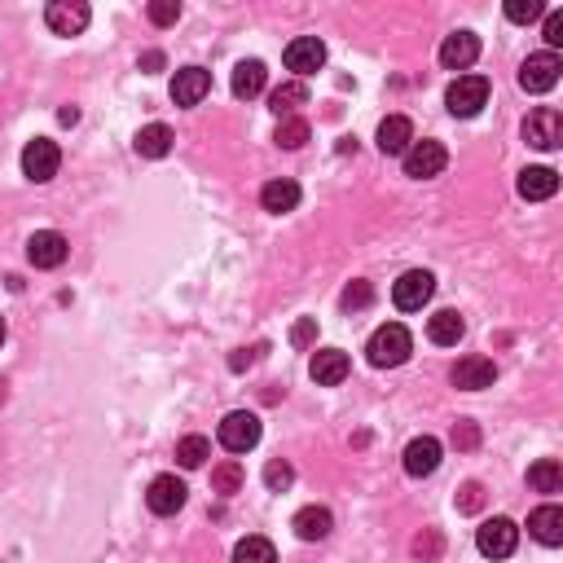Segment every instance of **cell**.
Wrapping results in <instances>:
<instances>
[{
	"label": "cell",
	"mask_w": 563,
	"mask_h": 563,
	"mask_svg": "<svg viewBox=\"0 0 563 563\" xmlns=\"http://www.w3.org/2000/svg\"><path fill=\"white\" fill-rule=\"evenodd\" d=\"M300 106H308V84L304 80H286V84H278L269 93V110L278 119H291Z\"/></svg>",
	"instance_id": "4316f807"
},
{
	"label": "cell",
	"mask_w": 563,
	"mask_h": 563,
	"mask_svg": "<svg viewBox=\"0 0 563 563\" xmlns=\"http://www.w3.org/2000/svg\"><path fill=\"white\" fill-rule=\"evenodd\" d=\"M339 304H344L348 313H361V308H370V304H374V286H370L366 278L348 282V286H344V295H339Z\"/></svg>",
	"instance_id": "d6a6232c"
},
{
	"label": "cell",
	"mask_w": 563,
	"mask_h": 563,
	"mask_svg": "<svg viewBox=\"0 0 563 563\" xmlns=\"http://www.w3.org/2000/svg\"><path fill=\"white\" fill-rule=\"evenodd\" d=\"M5 335H9V326H5V317H0V344H5Z\"/></svg>",
	"instance_id": "f6af8a7d"
},
{
	"label": "cell",
	"mask_w": 563,
	"mask_h": 563,
	"mask_svg": "<svg viewBox=\"0 0 563 563\" xmlns=\"http://www.w3.org/2000/svg\"><path fill=\"white\" fill-rule=\"evenodd\" d=\"M410 352H414V335L401 322H388V326H379L370 335L366 361L374 370H396V366H405V361H410Z\"/></svg>",
	"instance_id": "6da1fadb"
},
{
	"label": "cell",
	"mask_w": 563,
	"mask_h": 563,
	"mask_svg": "<svg viewBox=\"0 0 563 563\" xmlns=\"http://www.w3.org/2000/svg\"><path fill=\"white\" fill-rule=\"evenodd\" d=\"M146 14H150L154 27H172V22L181 18V0H150Z\"/></svg>",
	"instance_id": "d590c367"
},
{
	"label": "cell",
	"mask_w": 563,
	"mask_h": 563,
	"mask_svg": "<svg viewBox=\"0 0 563 563\" xmlns=\"http://www.w3.org/2000/svg\"><path fill=\"white\" fill-rule=\"evenodd\" d=\"M234 563H278V550L269 537H242L234 546Z\"/></svg>",
	"instance_id": "1f68e13d"
},
{
	"label": "cell",
	"mask_w": 563,
	"mask_h": 563,
	"mask_svg": "<svg viewBox=\"0 0 563 563\" xmlns=\"http://www.w3.org/2000/svg\"><path fill=\"white\" fill-rule=\"evenodd\" d=\"M264 84H269V66H264L260 58H242V62L234 66V80H229L234 97H242V102L260 97V93H264Z\"/></svg>",
	"instance_id": "d6986e66"
},
{
	"label": "cell",
	"mask_w": 563,
	"mask_h": 563,
	"mask_svg": "<svg viewBox=\"0 0 563 563\" xmlns=\"http://www.w3.org/2000/svg\"><path fill=\"white\" fill-rule=\"evenodd\" d=\"M159 66H163V53L159 49H150L146 58H141V71H159Z\"/></svg>",
	"instance_id": "7bdbcfd3"
},
{
	"label": "cell",
	"mask_w": 563,
	"mask_h": 563,
	"mask_svg": "<svg viewBox=\"0 0 563 563\" xmlns=\"http://www.w3.org/2000/svg\"><path fill=\"white\" fill-rule=\"evenodd\" d=\"M515 546H520V528L506 515H493V520H484L476 528V550L484 559H511Z\"/></svg>",
	"instance_id": "5b68a950"
},
{
	"label": "cell",
	"mask_w": 563,
	"mask_h": 563,
	"mask_svg": "<svg viewBox=\"0 0 563 563\" xmlns=\"http://www.w3.org/2000/svg\"><path fill=\"white\" fill-rule=\"evenodd\" d=\"M273 141H278L282 150H304L308 141H313V128H308V119H304V115L278 119V132H273Z\"/></svg>",
	"instance_id": "f546056e"
},
{
	"label": "cell",
	"mask_w": 563,
	"mask_h": 563,
	"mask_svg": "<svg viewBox=\"0 0 563 563\" xmlns=\"http://www.w3.org/2000/svg\"><path fill=\"white\" fill-rule=\"evenodd\" d=\"M207 458H212V440L207 436H181L176 440V462H181L185 471H198Z\"/></svg>",
	"instance_id": "4dcf8cb0"
},
{
	"label": "cell",
	"mask_w": 563,
	"mask_h": 563,
	"mask_svg": "<svg viewBox=\"0 0 563 563\" xmlns=\"http://www.w3.org/2000/svg\"><path fill=\"white\" fill-rule=\"evenodd\" d=\"M291 344H295V348L317 344V317H300V322L291 326Z\"/></svg>",
	"instance_id": "f35d334b"
},
{
	"label": "cell",
	"mask_w": 563,
	"mask_h": 563,
	"mask_svg": "<svg viewBox=\"0 0 563 563\" xmlns=\"http://www.w3.org/2000/svg\"><path fill=\"white\" fill-rule=\"evenodd\" d=\"M432 295H436V273H427V269H410L392 282V304L401 313H418Z\"/></svg>",
	"instance_id": "52a82bcc"
},
{
	"label": "cell",
	"mask_w": 563,
	"mask_h": 563,
	"mask_svg": "<svg viewBox=\"0 0 563 563\" xmlns=\"http://www.w3.org/2000/svg\"><path fill=\"white\" fill-rule=\"evenodd\" d=\"M260 352H264V344H256V348H238L234 357H229V370L234 374H242V370H251L260 361Z\"/></svg>",
	"instance_id": "60d3db41"
},
{
	"label": "cell",
	"mask_w": 563,
	"mask_h": 563,
	"mask_svg": "<svg viewBox=\"0 0 563 563\" xmlns=\"http://www.w3.org/2000/svg\"><path fill=\"white\" fill-rule=\"evenodd\" d=\"M185 498H190V489H185V480H176V476H154L150 489H146V506L154 515H176L185 506Z\"/></svg>",
	"instance_id": "e0dca14e"
},
{
	"label": "cell",
	"mask_w": 563,
	"mask_h": 563,
	"mask_svg": "<svg viewBox=\"0 0 563 563\" xmlns=\"http://www.w3.org/2000/svg\"><path fill=\"white\" fill-rule=\"evenodd\" d=\"M44 22L53 36H84V27L93 22V9L84 0H49L44 5Z\"/></svg>",
	"instance_id": "9c48e42d"
},
{
	"label": "cell",
	"mask_w": 563,
	"mask_h": 563,
	"mask_svg": "<svg viewBox=\"0 0 563 563\" xmlns=\"http://www.w3.org/2000/svg\"><path fill=\"white\" fill-rule=\"evenodd\" d=\"M559 71H563V62H559V53H533V58H524L520 66V88L524 93H550V88L559 84Z\"/></svg>",
	"instance_id": "8fae6325"
},
{
	"label": "cell",
	"mask_w": 563,
	"mask_h": 563,
	"mask_svg": "<svg viewBox=\"0 0 563 563\" xmlns=\"http://www.w3.org/2000/svg\"><path fill=\"white\" fill-rule=\"evenodd\" d=\"M212 93V71H203V66H181V71L172 75V102L176 106H198L203 97Z\"/></svg>",
	"instance_id": "5bb4252c"
},
{
	"label": "cell",
	"mask_w": 563,
	"mask_h": 563,
	"mask_svg": "<svg viewBox=\"0 0 563 563\" xmlns=\"http://www.w3.org/2000/svg\"><path fill=\"white\" fill-rule=\"evenodd\" d=\"M462 335H467V322H462L458 308H440V313L427 317V339H432L436 348H454Z\"/></svg>",
	"instance_id": "7402d4cb"
},
{
	"label": "cell",
	"mask_w": 563,
	"mask_h": 563,
	"mask_svg": "<svg viewBox=\"0 0 563 563\" xmlns=\"http://www.w3.org/2000/svg\"><path fill=\"white\" fill-rule=\"evenodd\" d=\"M401 458H405V476H410V480H427V476H436L445 449H440L436 436H414L410 445H405Z\"/></svg>",
	"instance_id": "7c38bea8"
},
{
	"label": "cell",
	"mask_w": 563,
	"mask_h": 563,
	"mask_svg": "<svg viewBox=\"0 0 563 563\" xmlns=\"http://www.w3.org/2000/svg\"><path fill=\"white\" fill-rule=\"evenodd\" d=\"M401 163H405V176H410V181H432V176L449 168V150L432 137H423V141L414 137V146L401 154Z\"/></svg>",
	"instance_id": "277c9868"
},
{
	"label": "cell",
	"mask_w": 563,
	"mask_h": 563,
	"mask_svg": "<svg viewBox=\"0 0 563 563\" xmlns=\"http://www.w3.org/2000/svg\"><path fill=\"white\" fill-rule=\"evenodd\" d=\"M62 168V150H58V141H49V137H31L27 146H22V176L27 181H53Z\"/></svg>",
	"instance_id": "8992f818"
},
{
	"label": "cell",
	"mask_w": 563,
	"mask_h": 563,
	"mask_svg": "<svg viewBox=\"0 0 563 563\" xmlns=\"http://www.w3.org/2000/svg\"><path fill=\"white\" fill-rule=\"evenodd\" d=\"M506 18L520 22V27H528V22L546 18V5H542V0H506Z\"/></svg>",
	"instance_id": "836d02e7"
},
{
	"label": "cell",
	"mask_w": 563,
	"mask_h": 563,
	"mask_svg": "<svg viewBox=\"0 0 563 563\" xmlns=\"http://www.w3.org/2000/svg\"><path fill=\"white\" fill-rule=\"evenodd\" d=\"M484 106H489V80L484 75H458L445 88V110L454 119H476Z\"/></svg>",
	"instance_id": "7a4b0ae2"
},
{
	"label": "cell",
	"mask_w": 563,
	"mask_h": 563,
	"mask_svg": "<svg viewBox=\"0 0 563 563\" xmlns=\"http://www.w3.org/2000/svg\"><path fill=\"white\" fill-rule=\"evenodd\" d=\"M414 146V124L405 115H388L379 124V150L383 154H405Z\"/></svg>",
	"instance_id": "484cf974"
},
{
	"label": "cell",
	"mask_w": 563,
	"mask_h": 563,
	"mask_svg": "<svg viewBox=\"0 0 563 563\" xmlns=\"http://www.w3.org/2000/svg\"><path fill=\"white\" fill-rule=\"evenodd\" d=\"M476 58H480L476 31H454V36H445V44H440V66H445V71H467Z\"/></svg>",
	"instance_id": "ac0fdd59"
},
{
	"label": "cell",
	"mask_w": 563,
	"mask_h": 563,
	"mask_svg": "<svg viewBox=\"0 0 563 563\" xmlns=\"http://www.w3.org/2000/svg\"><path fill=\"white\" fill-rule=\"evenodd\" d=\"M282 62H286V71H295L304 80V75H313V71H322L326 66V44L317 36H295L291 44H286Z\"/></svg>",
	"instance_id": "4fadbf2b"
},
{
	"label": "cell",
	"mask_w": 563,
	"mask_h": 563,
	"mask_svg": "<svg viewBox=\"0 0 563 563\" xmlns=\"http://www.w3.org/2000/svg\"><path fill=\"white\" fill-rule=\"evenodd\" d=\"M58 124H66V128L80 124V110H75V106H62V110H58Z\"/></svg>",
	"instance_id": "ee69618b"
},
{
	"label": "cell",
	"mask_w": 563,
	"mask_h": 563,
	"mask_svg": "<svg viewBox=\"0 0 563 563\" xmlns=\"http://www.w3.org/2000/svg\"><path fill=\"white\" fill-rule=\"evenodd\" d=\"M242 484H247V471H242L238 458H225L212 467V493H220V498H234V493H242Z\"/></svg>",
	"instance_id": "83f0119b"
},
{
	"label": "cell",
	"mask_w": 563,
	"mask_h": 563,
	"mask_svg": "<svg viewBox=\"0 0 563 563\" xmlns=\"http://www.w3.org/2000/svg\"><path fill=\"white\" fill-rule=\"evenodd\" d=\"M528 533L542 546H563V506H555V502L537 506V511L528 515Z\"/></svg>",
	"instance_id": "44dd1931"
},
{
	"label": "cell",
	"mask_w": 563,
	"mask_h": 563,
	"mask_svg": "<svg viewBox=\"0 0 563 563\" xmlns=\"http://www.w3.org/2000/svg\"><path fill=\"white\" fill-rule=\"evenodd\" d=\"M484 506V484H476V480H467L458 489V511H467V515H476Z\"/></svg>",
	"instance_id": "8d00e7d4"
},
{
	"label": "cell",
	"mask_w": 563,
	"mask_h": 563,
	"mask_svg": "<svg viewBox=\"0 0 563 563\" xmlns=\"http://www.w3.org/2000/svg\"><path fill=\"white\" fill-rule=\"evenodd\" d=\"M260 207L264 212H273V216L295 212V207H300V185H295L291 176H278V181H269L260 190Z\"/></svg>",
	"instance_id": "cb8c5ba5"
},
{
	"label": "cell",
	"mask_w": 563,
	"mask_h": 563,
	"mask_svg": "<svg viewBox=\"0 0 563 563\" xmlns=\"http://www.w3.org/2000/svg\"><path fill=\"white\" fill-rule=\"evenodd\" d=\"M264 484H269L273 493H282V489H291L295 484V467L286 458H273L269 467H264Z\"/></svg>",
	"instance_id": "e575fe53"
},
{
	"label": "cell",
	"mask_w": 563,
	"mask_h": 563,
	"mask_svg": "<svg viewBox=\"0 0 563 563\" xmlns=\"http://www.w3.org/2000/svg\"><path fill=\"white\" fill-rule=\"evenodd\" d=\"M515 190H520V198H528V203H546V198L559 194V172L555 168H524Z\"/></svg>",
	"instance_id": "ffe728a7"
},
{
	"label": "cell",
	"mask_w": 563,
	"mask_h": 563,
	"mask_svg": "<svg viewBox=\"0 0 563 563\" xmlns=\"http://www.w3.org/2000/svg\"><path fill=\"white\" fill-rule=\"evenodd\" d=\"M172 128L168 124H146L137 132V137H132V150L141 154V159H168L172 154Z\"/></svg>",
	"instance_id": "d4e9b609"
},
{
	"label": "cell",
	"mask_w": 563,
	"mask_h": 563,
	"mask_svg": "<svg viewBox=\"0 0 563 563\" xmlns=\"http://www.w3.org/2000/svg\"><path fill=\"white\" fill-rule=\"evenodd\" d=\"M524 141L533 150H559L563 146V115L555 106H537L524 119Z\"/></svg>",
	"instance_id": "ba28073f"
},
{
	"label": "cell",
	"mask_w": 563,
	"mask_h": 563,
	"mask_svg": "<svg viewBox=\"0 0 563 563\" xmlns=\"http://www.w3.org/2000/svg\"><path fill=\"white\" fill-rule=\"evenodd\" d=\"M348 370H352V361H348L344 348H322V352H313V361H308V374H313L317 388H339V383L348 379Z\"/></svg>",
	"instance_id": "2e32d148"
},
{
	"label": "cell",
	"mask_w": 563,
	"mask_h": 563,
	"mask_svg": "<svg viewBox=\"0 0 563 563\" xmlns=\"http://www.w3.org/2000/svg\"><path fill=\"white\" fill-rule=\"evenodd\" d=\"M449 379H454V388L462 392H484L498 383V366H493V357H462L454 370H449Z\"/></svg>",
	"instance_id": "9a60e30c"
},
{
	"label": "cell",
	"mask_w": 563,
	"mask_h": 563,
	"mask_svg": "<svg viewBox=\"0 0 563 563\" xmlns=\"http://www.w3.org/2000/svg\"><path fill=\"white\" fill-rule=\"evenodd\" d=\"M528 484L537 493H563V462L559 458H537L528 467Z\"/></svg>",
	"instance_id": "f1b7e54d"
},
{
	"label": "cell",
	"mask_w": 563,
	"mask_h": 563,
	"mask_svg": "<svg viewBox=\"0 0 563 563\" xmlns=\"http://www.w3.org/2000/svg\"><path fill=\"white\" fill-rule=\"evenodd\" d=\"M542 36H546V44H550V53H555L559 44H563V9H550V14H546Z\"/></svg>",
	"instance_id": "74e56055"
},
{
	"label": "cell",
	"mask_w": 563,
	"mask_h": 563,
	"mask_svg": "<svg viewBox=\"0 0 563 563\" xmlns=\"http://www.w3.org/2000/svg\"><path fill=\"white\" fill-rule=\"evenodd\" d=\"M66 256H71V242L58 229H36V234L27 238V260L36 264V269H62Z\"/></svg>",
	"instance_id": "30bf717a"
},
{
	"label": "cell",
	"mask_w": 563,
	"mask_h": 563,
	"mask_svg": "<svg viewBox=\"0 0 563 563\" xmlns=\"http://www.w3.org/2000/svg\"><path fill=\"white\" fill-rule=\"evenodd\" d=\"M454 445H458V449H476V445H480V427L462 418V423L454 427Z\"/></svg>",
	"instance_id": "b9f144b4"
},
{
	"label": "cell",
	"mask_w": 563,
	"mask_h": 563,
	"mask_svg": "<svg viewBox=\"0 0 563 563\" xmlns=\"http://www.w3.org/2000/svg\"><path fill=\"white\" fill-rule=\"evenodd\" d=\"M260 436H264V427H260V418L251 410L225 414V418H220V427H216L220 449H229V454H247V449H256Z\"/></svg>",
	"instance_id": "3957f363"
},
{
	"label": "cell",
	"mask_w": 563,
	"mask_h": 563,
	"mask_svg": "<svg viewBox=\"0 0 563 563\" xmlns=\"http://www.w3.org/2000/svg\"><path fill=\"white\" fill-rule=\"evenodd\" d=\"M414 555L423 559V563H432V559L440 555V533H436V528H427V533L418 537V542H414Z\"/></svg>",
	"instance_id": "ab89813d"
},
{
	"label": "cell",
	"mask_w": 563,
	"mask_h": 563,
	"mask_svg": "<svg viewBox=\"0 0 563 563\" xmlns=\"http://www.w3.org/2000/svg\"><path fill=\"white\" fill-rule=\"evenodd\" d=\"M291 528L300 542H326L330 528H335V515H330L326 506H304V511H295Z\"/></svg>",
	"instance_id": "603a6c76"
}]
</instances>
